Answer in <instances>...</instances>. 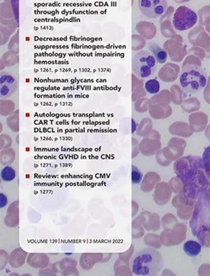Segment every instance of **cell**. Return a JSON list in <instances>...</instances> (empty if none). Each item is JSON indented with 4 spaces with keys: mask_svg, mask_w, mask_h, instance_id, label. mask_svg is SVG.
Returning <instances> with one entry per match:
<instances>
[{
    "mask_svg": "<svg viewBox=\"0 0 210 276\" xmlns=\"http://www.w3.org/2000/svg\"><path fill=\"white\" fill-rule=\"evenodd\" d=\"M163 257L153 248H145L136 253L131 262V270L136 275H156L163 267Z\"/></svg>",
    "mask_w": 210,
    "mask_h": 276,
    "instance_id": "6da1fadb",
    "label": "cell"
},
{
    "mask_svg": "<svg viewBox=\"0 0 210 276\" xmlns=\"http://www.w3.org/2000/svg\"><path fill=\"white\" fill-rule=\"evenodd\" d=\"M208 77L205 70L196 64H187L182 68L180 83L182 90L189 94L201 91L207 84Z\"/></svg>",
    "mask_w": 210,
    "mask_h": 276,
    "instance_id": "7a4b0ae2",
    "label": "cell"
},
{
    "mask_svg": "<svg viewBox=\"0 0 210 276\" xmlns=\"http://www.w3.org/2000/svg\"><path fill=\"white\" fill-rule=\"evenodd\" d=\"M157 67V60L151 52L147 50L137 52L132 60L133 74L137 78H147L154 74Z\"/></svg>",
    "mask_w": 210,
    "mask_h": 276,
    "instance_id": "3957f363",
    "label": "cell"
},
{
    "mask_svg": "<svg viewBox=\"0 0 210 276\" xmlns=\"http://www.w3.org/2000/svg\"><path fill=\"white\" fill-rule=\"evenodd\" d=\"M197 23L195 12L185 6L178 8L173 17V26L178 31H186Z\"/></svg>",
    "mask_w": 210,
    "mask_h": 276,
    "instance_id": "277c9868",
    "label": "cell"
},
{
    "mask_svg": "<svg viewBox=\"0 0 210 276\" xmlns=\"http://www.w3.org/2000/svg\"><path fill=\"white\" fill-rule=\"evenodd\" d=\"M138 7L142 15L156 19L165 13L168 4L167 0H138Z\"/></svg>",
    "mask_w": 210,
    "mask_h": 276,
    "instance_id": "5b68a950",
    "label": "cell"
},
{
    "mask_svg": "<svg viewBox=\"0 0 210 276\" xmlns=\"http://www.w3.org/2000/svg\"><path fill=\"white\" fill-rule=\"evenodd\" d=\"M18 87V81L12 74L2 73L0 76V95L6 98L12 96Z\"/></svg>",
    "mask_w": 210,
    "mask_h": 276,
    "instance_id": "8992f818",
    "label": "cell"
},
{
    "mask_svg": "<svg viewBox=\"0 0 210 276\" xmlns=\"http://www.w3.org/2000/svg\"><path fill=\"white\" fill-rule=\"evenodd\" d=\"M148 48L153 53L158 63L164 64L168 60V53L164 48H160L157 44L153 42H149L147 44Z\"/></svg>",
    "mask_w": 210,
    "mask_h": 276,
    "instance_id": "52a82bcc",
    "label": "cell"
},
{
    "mask_svg": "<svg viewBox=\"0 0 210 276\" xmlns=\"http://www.w3.org/2000/svg\"><path fill=\"white\" fill-rule=\"evenodd\" d=\"M201 245L196 241H188L184 245V251L190 257H196L201 251Z\"/></svg>",
    "mask_w": 210,
    "mask_h": 276,
    "instance_id": "ba28073f",
    "label": "cell"
},
{
    "mask_svg": "<svg viewBox=\"0 0 210 276\" xmlns=\"http://www.w3.org/2000/svg\"><path fill=\"white\" fill-rule=\"evenodd\" d=\"M16 177V172L14 168L11 166H6L1 171V178L5 182H10Z\"/></svg>",
    "mask_w": 210,
    "mask_h": 276,
    "instance_id": "9c48e42d",
    "label": "cell"
},
{
    "mask_svg": "<svg viewBox=\"0 0 210 276\" xmlns=\"http://www.w3.org/2000/svg\"><path fill=\"white\" fill-rule=\"evenodd\" d=\"M145 89L147 93L150 94H155L160 92V84L156 79H150L145 82Z\"/></svg>",
    "mask_w": 210,
    "mask_h": 276,
    "instance_id": "30bf717a",
    "label": "cell"
},
{
    "mask_svg": "<svg viewBox=\"0 0 210 276\" xmlns=\"http://www.w3.org/2000/svg\"><path fill=\"white\" fill-rule=\"evenodd\" d=\"M202 161L204 165V171L207 176L210 178V146L207 147L204 151Z\"/></svg>",
    "mask_w": 210,
    "mask_h": 276,
    "instance_id": "8fae6325",
    "label": "cell"
},
{
    "mask_svg": "<svg viewBox=\"0 0 210 276\" xmlns=\"http://www.w3.org/2000/svg\"><path fill=\"white\" fill-rule=\"evenodd\" d=\"M143 177L142 172L135 166H132L131 180L133 184H138L141 183Z\"/></svg>",
    "mask_w": 210,
    "mask_h": 276,
    "instance_id": "7c38bea8",
    "label": "cell"
},
{
    "mask_svg": "<svg viewBox=\"0 0 210 276\" xmlns=\"http://www.w3.org/2000/svg\"><path fill=\"white\" fill-rule=\"evenodd\" d=\"M8 198L4 193H0V208L3 209L8 204Z\"/></svg>",
    "mask_w": 210,
    "mask_h": 276,
    "instance_id": "4fadbf2b",
    "label": "cell"
}]
</instances>
